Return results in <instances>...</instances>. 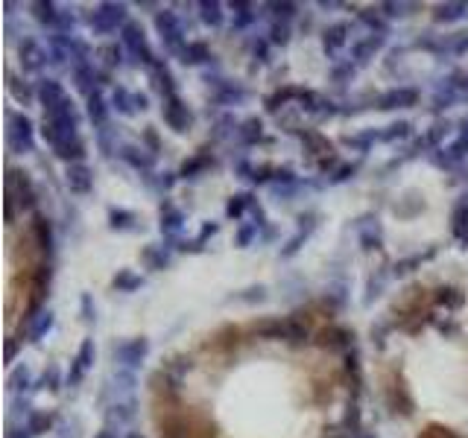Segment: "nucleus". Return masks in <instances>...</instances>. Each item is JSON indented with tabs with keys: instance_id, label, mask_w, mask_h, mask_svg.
<instances>
[{
	"instance_id": "nucleus-3",
	"label": "nucleus",
	"mask_w": 468,
	"mask_h": 438,
	"mask_svg": "<svg viewBox=\"0 0 468 438\" xmlns=\"http://www.w3.org/2000/svg\"><path fill=\"white\" fill-rule=\"evenodd\" d=\"M100 438H111V435H100Z\"/></svg>"
},
{
	"instance_id": "nucleus-1",
	"label": "nucleus",
	"mask_w": 468,
	"mask_h": 438,
	"mask_svg": "<svg viewBox=\"0 0 468 438\" xmlns=\"http://www.w3.org/2000/svg\"><path fill=\"white\" fill-rule=\"evenodd\" d=\"M67 181H70V187H76V190H88L91 185V178H88V169H82V167H74L67 173Z\"/></svg>"
},
{
	"instance_id": "nucleus-2",
	"label": "nucleus",
	"mask_w": 468,
	"mask_h": 438,
	"mask_svg": "<svg viewBox=\"0 0 468 438\" xmlns=\"http://www.w3.org/2000/svg\"><path fill=\"white\" fill-rule=\"evenodd\" d=\"M457 234H460V239H468V210H462V214H460V225H457Z\"/></svg>"
}]
</instances>
